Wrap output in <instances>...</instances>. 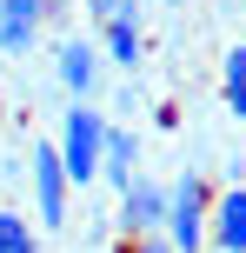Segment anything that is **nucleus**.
I'll use <instances>...</instances> for the list:
<instances>
[{"label": "nucleus", "instance_id": "obj_2", "mask_svg": "<svg viewBox=\"0 0 246 253\" xmlns=\"http://www.w3.org/2000/svg\"><path fill=\"white\" fill-rule=\"evenodd\" d=\"M167 233L180 253H207L213 247V187L186 167L180 180H173V213H167Z\"/></svg>", "mask_w": 246, "mask_h": 253}, {"label": "nucleus", "instance_id": "obj_12", "mask_svg": "<svg viewBox=\"0 0 246 253\" xmlns=\"http://www.w3.org/2000/svg\"><path fill=\"white\" fill-rule=\"evenodd\" d=\"M127 253H180V247H173V233H140Z\"/></svg>", "mask_w": 246, "mask_h": 253}, {"label": "nucleus", "instance_id": "obj_9", "mask_svg": "<svg viewBox=\"0 0 246 253\" xmlns=\"http://www.w3.org/2000/svg\"><path fill=\"white\" fill-rule=\"evenodd\" d=\"M100 180L113 193H127L133 180H140V140L127 133V126H113V133H106V167H100Z\"/></svg>", "mask_w": 246, "mask_h": 253}, {"label": "nucleus", "instance_id": "obj_10", "mask_svg": "<svg viewBox=\"0 0 246 253\" xmlns=\"http://www.w3.org/2000/svg\"><path fill=\"white\" fill-rule=\"evenodd\" d=\"M220 107L233 120H246V40H233L226 60H220Z\"/></svg>", "mask_w": 246, "mask_h": 253}, {"label": "nucleus", "instance_id": "obj_11", "mask_svg": "<svg viewBox=\"0 0 246 253\" xmlns=\"http://www.w3.org/2000/svg\"><path fill=\"white\" fill-rule=\"evenodd\" d=\"M0 253H40V233L20 207H0Z\"/></svg>", "mask_w": 246, "mask_h": 253}, {"label": "nucleus", "instance_id": "obj_14", "mask_svg": "<svg viewBox=\"0 0 246 253\" xmlns=\"http://www.w3.org/2000/svg\"><path fill=\"white\" fill-rule=\"evenodd\" d=\"M233 180H246V153H240V160H233Z\"/></svg>", "mask_w": 246, "mask_h": 253}, {"label": "nucleus", "instance_id": "obj_16", "mask_svg": "<svg viewBox=\"0 0 246 253\" xmlns=\"http://www.w3.org/2000/svg\"><path fill=\"white\" fill-rule=\"evenodd\" d=\"M240 13H246V0H240Z\"/></svg>", "mask_w": 246, "mask_h": 253}, {"label": "nucleus", "instance_id": "obj_4", "mask_svg": "<svg viewBox=\"0 0 246 253\" xmlns=\"http://www.w3.org/2000/svg\"><path fill=\"white\" fill-rule=\"evenodd\" d=\"M100 74H106V47L100 40H60L53 47V80L67 87V100H93L100 93Z\"/></svg>", "mask_w": 246, "mask_h": 253}, {"label": "nucleus", "instance_id": "obj_7", "mask_svg": "<svg viewBox=\"0 0 246 253\" xmlns=\"http://www.w3.org/2000/svg\"><path fill=\"white\" fill-rule=\"evenodd\" d=\"M47 20H53V0H0V53H34Z\"/></svg>", "mask_w": 246, "mask_h": 253}, {"label": "nucleus", "instance_id": "obj_13", "mask_svg": "<svg viewBox=\"0 0 246 253\" xmlns=\"http://www.w3.org/2000/svg\"><path fill=\"white\" fill-rule=\"evenodd\" d=\"M80 7H87V13H93V20H106V13H113V7H120V0H80Z\"/></svg>", "mask_w": 246, "mask_h": 253}, {"label": "nucleus", "instance_id": "obj_5", "mask_svg": "<svg viewBox=\"0 0 246 253\" xmlns=\"http://www.w3.org/2000/svg\"><path fill=\"white\" fill-rule=\"evenodd\" d=\"M167 213H173V187H160V180H146V173L120 193V233H127V240L167 233Z\"/></svg>", "mask_w": 246, "mask_h": 253}, {"label": "nucleus", "instance_id": "obj_1", "mask_svg": "<svg viewBox=\"0 0 246 253\" xmlns=\"http://www.w3.org/2000/svg\"><path fill=\"white\" fill-rule=\"evenodd\" d=\"M106 133H113V120L100 114L93 100H73L60 114V160H67V173H73V187H93L100 180V167H106Z\"/></svg>", "mask_w": 246, "mask_h": 253}, {"label": "nucleus", "instance_id": "obj_3", "mask_svg": "<svg viewBox=\"0 0 246 253\" xmlns=\"http://www.w3.org/2000/svg\"><path fill=\"white\" fill-rule=\"evenodd\" d=\"M27 180H34V213L40 227H67V193H73V173H67L60 160V140H34V153H27Z\"/></svg>", "mask_w": 246, "mask_h": 253}, {"label": "nucleus", "instance_id": "obj_8", "mask_svg": "<svg viewBox=\"0 0 246 253\" xmlns=\"http://www.w3.org/2000/svg\"><path fill=\"white\" fill-rule=\"evenodd\" d=\"M213 253H246V180L213 193Z\"/></svg>", "mask_w": 246, "mask_h": 253}, {"label": "nucleus", "instance_id": "obj_6", "mask_svg": "<svg viewBox=\"0 0 246 253\" xmlns=\"http://www.w3.org/2000/svg\"><path fill=\"white\" fill-rule=\"evenodd\" d=\"M100 47H106V60H113V67L140 74V60H146V27H140V0H120V7H113V13L100 20Z\"/></svg>", "mask_w": 246, "mask_h": 253}, {"label": "nucleus", "instance_id": "obj_15", "mask_svg": "<svg viewBox=\"0 0 246 253\" xmlns=\"http://www.w3.org/2000/svg\"><path fill=\"white\" fill-rule=\"evenodd\" d=\"M153 7H186V0H153Z\"/></svg>", "mask_w": 246, "mask_h": 253}]
</instances>
